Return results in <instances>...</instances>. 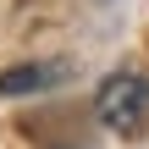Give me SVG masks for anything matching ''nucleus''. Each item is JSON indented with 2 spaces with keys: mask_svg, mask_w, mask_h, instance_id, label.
I'll return each mask as SVG.
<instances>
[{
  "mask_svg": "<svg viewBox=\"0 0 149 149\" xmlns=\"http://www.w3.org/2000/svg\"><path fill=\"white\" fill-rule=\"evenodd\" d=\"M94 116L105 127H116V133H138L149 116V83L138 72H111L100 83V94H94Z\"/></svg>",
  "mask_w": 149,
  "mask_h": 149,
  "instance_id": "nucleus-1",
  "label": "nucleus"
},
{
  "mask_svg": "<svg viewBox=\"0 0 149 149\" xmlns=\"http://www.w3.org/2000/svg\"><path fill=\"white\" fill-rule=\"evenodd\" d=\"M55 77H66V66H61V61L6 66V72H0V94H33V88H55Z\"/></svg>",
  "mask_w": 149,
  "mask_h": 149,
  "instance_id": "nucleus-2",
  "label": "nucleus"
}]
</instances>
